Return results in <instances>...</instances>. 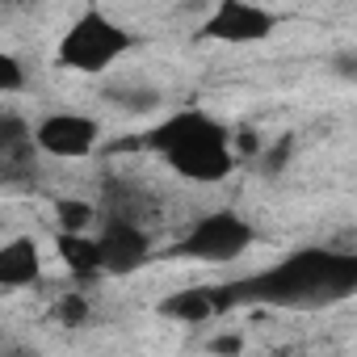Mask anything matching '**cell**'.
I'll return each instance as SVG.
<instances>
[{"label": "cell", "instance_id": "52a82bcc", "mask_svg": "<svg viewBox=\"0 0 357 357\" xmlns=\"http://www.w3.org/2000/svg\"><path fill=\"white\" fill-rule=\"evenodd\" d=\"M278 17L265 5H252V0H223L215 5V13L202 26V38L227 43V47H244V43H265L273 34Z\"/></svg>", "mask_w": 357, "mask_h": 357}, {"label": "cell", "instance_id": "277c9868", "mask_svg": "<svg viewBox=\"0 0 357 357\" xmlns=\"http://www.w3.org/2000/svg\"><path fill=\"white\" fill-rule=\"evenodd\" d=\"M252 244H257V227H252L240 211L223 206V211L198 215V219L190 223V231L176 240L172 252L185 257V261H202V265H231V261H240Z\"/></svg>", "mask_w": 357, "mask_h": 357}, {"label": "cell", "instance_id": "5b68a950", "mask_svg": "<svg viewBox=\"0 0 357 357\" xmlns=\"http://www.w3.org/2000/svg\"><path fill=\"white\" fill-rule=\"evenodd\" d=\"M97 143H101V122L93 114L55 109L34 126V151L51 160H84L89 151H97Z\"/></svg>", "mask_w": 357, "mask_h": 357}, {"label": "cell", "instance_id": "9a60e30c", "mask_svg": "<svg viewBox=\"0 0 357 357\" xmlns=\"http://www.w3.org/2000/svg\"><path fill=\"white\" fill-rule=\"evenodd\" d=\"M211 349H215V353H236V349H240V340H215Z\"/></svg>", "mask_w": 357, "mask_h": 357}, {"label": "cell", "instance_id": "9c48e42d", "mask_svg": "<svg viewBox=\"0 0 357 357\" xmlns=\"http://www.w3.org/2000/svg\"><path fill=\"white\" fill-rule=\"evenodd\" d=\"M34 151V122L17 109H0V172L26 164Z\"/></svg>", "mask_w": 357, "mask_h": 357}, {"label": "cell", "instance_id": "7a4b0ae2", "mask_svg": "<svg viewBox=\"0 0 357 357\" xmlns=\"http://www.w3.org/2000/svg\"><path fill=\"white\" fill-rule=\"evenodd\" d=\"M147 147L194 185H219L236 168V135L211 109H181L168 114L147 130Z\"/></svg>", "mask_w": 357, "mask_h": 357}, {"label": "cell", "instance_id": "2e32d148", "mask_svg": "<svg viewBox=\"0 0 357 357\" xmlns=\"http://www.w3.org/2000/svg\"><path fill=\"white\" fill-rule=\"evenodd\" d=\"M269 357H290V353H269Z\"/></svg>", "mask_w": 357, "mask_h": 357}, {"label": "cell", "instance_id": "ba28073f", "mask_svg": "<svg viewBox=\"0 0 357 357\" xmlns=\"http://www.w3.org/2000/svg\"><path fill=\"white\" fill-rule=\"evenodd\" d=\"M43 278V252L30 236H13L0 244V290H26Z\"/></svg>", "mask_w": 357, "mask_h": 357}, {"label": "cell", "instance_id": "3957f363", "mask_svg": "<svg viewBox=\"0 0 357 357\" xmlns=\"http://www.w3.org/2000/svg\"><path fill=\"white\" fill-rule=\"evenodd\" d=\"M135 47V34L114 22L105 9H84L59 38L55 47V59L72 72H84V76H101L109 72L126 51Z\"/></svg>", "mask_w": 357, "mask_h": 357}, {"label": "cell", "instance_id": "8fae6325", "mask_svg": "<svg viewBox=\"0 0 357 357\" xmlns=\"http://www.w3.org/2000/svg\"><path fill=\"white\" fill-rule=\"evenodd\" d=\"M55 248H59L63 265L72 269V278H80V282L101 278V265H97V244H93V236H89V231H84V236H68V231H59Z\"/></svg>", "mask_w": 357, "mask_h": 357}, {"label": "cell", "instance_id": "6da1fadb", "mask_svg": "<svg viewBox=\"0 0 357 357\" xmlns=\"http://www.w3.org/2000/svg\"><path fill=\"white\" fill-rule=\"evenodd\" d=\"M357 290V257L336 248H294L290 257L273 261L261 273H248L240 282L215 286L219 315L240 303H265V307H324L344 303Z\"/></svg>", "mask_w": 357, "mask_h": 357}, {"label": "cell", "instance_id": "8992f818", "mask_svg": "<svg viewBox=\"0 0 357 357\" xmlns=\"http://www.w3.org/2000/svg\"><path fill=\"white\" fill-rule=\"evenodd\" d=\"M97 244V265L101 273H135L147 265L151 257V236L130 219V215H114L101 223V231L93 236Z\"/></svg>", "mask_w": 357, "mask_h": 357}, {"label": "cell", "instance_id": "5bb4252c", "mask_svg": "<svg viewBox=\"0 0 357 357\" xmlns=\"http://www.w3.org/2000/svg\"><path fill=\"white\" fill-rule=\"evenodd\" d=\"M55 319H59V324H68V328L89 324V298H80V294L59 298V303H55Z\"/></svg>", "mask_w": 357, "mask_h": 357}, {"label": "cell", "instance_id": "7c38bea8", "mask_svg": "<svg viewBox=\"0 0 357 357\" xmlns=\"http://www.w3.org/2000/svg\"><path fill=\"white\" fill-rule=\"evenodd\" d=\"M30 76H26V63L13 55V51H0V97H13V93H26Z\"/></svg>", "mask_w": 357, "mask_h": 357}, {"label": "cell", "instance_id": "30bf717a", "mask_svg": "<svg viewBox=\"0 0 357 357\" xmlns=\"http://www.w3.org/2000/svg\"><path fill=\"white\" fill-rule=\"evenodd\" d=\"M160 311L176 324H206L219 315V298H215V286H190V290H176L160 303Z\"/></svg>", "mask_w": 357, "mask_h": 357}, {"label": "cell", "instance_id": "4fadbf2b", "mask_svg": "<svg viewBox=\"0 0 357 357\" xmlns=\"http://www.w3.org/2000/svg\"><path fill=\"white\" fill-rule=\"evenodd\" d=\"M89 223H93V206L89 202H76V198H63L59 202V227L68 236H84Z\"/></svg>", "mask_w": 357, "mask_h": 357}]
</instances>
